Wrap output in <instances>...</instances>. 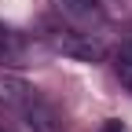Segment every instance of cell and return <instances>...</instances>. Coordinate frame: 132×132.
Returning a JSON list of instances; mask_svg holds the SVG:
<instances>
[{
	"label": "cell",
	"mask_w": 132,
	"mask_h": 132,
	"mask_svg": "<svg viewBox=\"0 0 132 132\" xmlns=\"http://www.w3.org/2000/svg\"><path fill=\"white\" fill-rule=\"evenodd\" d=\"M55 4H59L62 15H70V19H77V22H95L99 19L95 0H55Z\"/></svg>",
	"instance_id": "7a4b0ae2"
},
{
	"label": "cell",
	"mask_w": 132,
	"mask_h": 132,
	"mask_svg": "<svg viewBox=\"0 0 132 132\" xmlns=\"http://www.w3.org/2000/svg\"><path fill=\"white\" fill-rule=\"evenodd\" d=\"M22 59V37L7 26H0V62H19Z\"/></svg>",
	"instance_id": "3957f363"
},
{
	"label": "cell",
	"mask_w": 132,
	"mask_h": 132,
	"mask_svg": "<svg viewBox=\"0 0 132 132\" xmlns=\"http://www.w3.org/2000/svg\"><path fill=\"white\" fill-rule=\"evenodd\" d=\"M99 132H128V128H125L118 118H110V121H103V128H99Z\"/></svg>",
	"instance_id": "5b68a950"
},
{
	"label": "cell",
	"mask_w": 132,
	"mask_h": 132,
	"mask_svg": "<svg viewBox=\"0 0 132 132\" xmlns=\"http://www.w3.org/2000/svg\"><path fill=\"white\" fill-rule=\"evenodd\" d=\"M118 77L132 88V40L121 44V52H118Z\"/></svg>",
	"instance_id": "277c9868"
},
{
	"label": "cell",
	"mask_w": 132,
	"mask_h": 132,
	"mask_svg": "<svg viewBox=\"0 0 132 132\" xmlns=\"http://www.w3.org/2000/svg\"><path fill=\"white\" fill-rule=\"evenodd\" d=\"M52 44L62 55H73L85 62H95L103 55V48H99V40H92V33H77V29H52Z\"/></svg>",
	"instance_id": "6da1fadb"
}]
</instances>
